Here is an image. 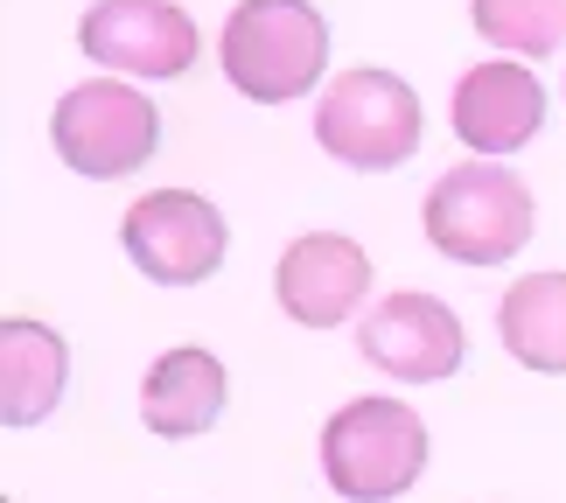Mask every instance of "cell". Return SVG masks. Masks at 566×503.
<instances>
[{
    "instance_id": "cell-6",
    "label": "cell",
    "mask_w": 566,
    "mask_h": 503,
    "mask_svg": "<svg viewBox=\"0 0 566 503\" xmlns=\"http://www.w3.org/2000/svg\"><path fill=\"white\" fill-rule=\"evenodd\" d=\"M119 245L155 287H196V280H210L224 266L231 231H224V210H217L210 196L155 189L119 217Z\"/></svg>"
},
{
    "instance_id": "cell-10",
    "label": "cell",
    "mask_w": 566,
    "mask_h": 503,
    "mask_svg": "<svg viewBox=\"0 0 566 503\" xmlns=\"http://www.w3.org/2000/svg\"><path fill=\"white\" fill-rule=\"evenodd\" d=\"M546 126V84L525 63H475L454 84V140L469 155H517Z\"/></svg>"
},
{
    "instance_id": "cell-12",
    "label": "cell",
    "mask_w": 566,
    "mask_h": 503,
    "mask_svg": "<svg viewBox=\"0 0 566 503\" xmlns=\"http://www.w3.org/2000/svg\"><path fill=\"white\" fill-rule=\"evenodd\" d=\"M71 378V349L50 322L35 315H8L0 322V420L8 427H35L50 420Z\"/></svg>"
},
{
    "instance_id": "cell-11",
    "label": "cell",
    "mask_w": 566,
    "mask_h": 503,
    "mask_svg": "<svg viewBox=\"0 0 566 503\" xmlns=\"http://www.w3.org/2000/svg\"><path fill=\"white\" fill-rule=\"evenodd\" d=\"M224 399H231L224 364H217L203 343H182V349H168V357L147 370L140 420H147V433H161V441H196V433L217 427Z\"/></svg>"
},
{
    "instance_id": "cell-9",
    "label": "cell",
    "mask_w": 566,
    "mask_h": 503,
    "mask_svg": "<svg viewBox=\"0 0 566 503\" xmlns=\"http://www.w3.org/2000/svg\"><path fill=\"white\" fill-rule=\"evenodd\" d=\"M273 294L301 329H336V322H350L364 308V294H371V252L343 231H308L280 252Z\"/></svg>"
},
{
    "instance_id": "cell-2",
    "label": "cell",
    "mask_w": 566,
    "mask_h": 503,
    "mask_svg": "<svg viewBox=\"0 0 566 503\" xmlns=\"http://www.w3.org/2000/svg\"><path fill=\"white\" fill-rule=\"evenodd\" d=\"M427 245L462 259V266H504V259L525 252L532 238V189L517 182L511 168H490L483 155L448 168L441 182L427 189Z\"/></svg>"
},
{
    "instance_id": "cell-7",
    "label": "cell",
    "mask_w": 566,
    "mask_h": 503,
    "mask_svg": "<svg viewBox=\"0 0 566 503\" xmlns=\"http://www.w3.org/2000/svg\"><path fill=\"white\" fill-rule=\"evenodd\" d=\"M77 50L119 77H182L203 42L176 0H98L77 21Z\"/></svg>"
},
{
    "instance_id": "cell-8",
    "label": "cell",
    "mask_w": 566,
    "mask_h": 503,
    "mask_svg": "<svg viewBox=\"0 0 566 503\" xmlns=\"http://www.w3.org/2000/svg\"><path fill=\"white\" fill-rule=\"evenodd\" d=\"M357 349L371 357L378 370H391V378L406 385H433V378H454L462 370V322H454V308L441 294H385L371 315H364L357 329Z\"/></svg>"
},
{
    "instance_id": "cell-4",
    "label": "cell",
    "mask_w": 566,
    "mask_h": 503,
    "mask_svg": "<svg viewBox=\"0 0 566 503\" xmlns=\"http://www.w3.org/2000/svg\"><path fill=\"white\" fill-rule=\"evenodd\" d=\"M315 140L329 147L343 168H399L420 155L427 140V113L420 92L391 71H343L315 105Z\"/></svg>"
},
{
    "instance_id": "cell-14",
    "label": "cell",
    "mask_w": 566,
    "mask_h": 503,
    "mask_svg": "<svg viewBox=\"0 0 566 503\" xmlns=\"http://www.w3.org/2000/svg\"><path fill=\"white\" fill-rule=\"evenodd\" d=\"M475 35L511 56H553L566 42V0H469Z\"/></svg>"
},
{
    "instance_id": "cell-5",
    "label": "cell",
    "mask_w": 566,
    "mask_h": 503,
    "mask_svg": "<svg viewBox=\"0 0 566 503\" xmlns=\"http://www.w3.org/2000/svg\"><path fill=\"white\" fill-rule=\"evenodd\" d=\"M50 140L56 155L71 161L77 175L92 182H119V175L147 168V155L161 147V113L140 84H113V77H92L77 92L56 98L50 113Z\"/></svg>"
},
{
    "instance_id": "cell-3",
    "label": "cell",
    "mask_w": 566,
    "mask_h": 503,
    "mask_svg": "<svg viewBox=\"0 0 566 503\" xmlns=\"http://www.w3.org/2000/svg\"><path fill=\"white\" fill-rule=\"evenodd\" d=\"M322 475L350 503H391L427 475V420L399 399H350L322 427Z\"/></svg>"
},
{
    "instance_id": "cell-13",
    "label": "cell",
    "mask_w": 566,
    "mask_h": 503,
    "mask_svg": "<svg viewBox=\"0 0 566 503\" xmlns=\"http://www.w3.org/2000/svg\"><path fill=\"white\" fill-rule=\"evenodd\" d=\"M496 336L525 370L566 378V273H525L496 308Z\"/></svg>"
},
{
    "instance_id": "cell-1",
    "label": "cell",
    "mask_w": 566,
    "mask_h": 503,
    "mask_svg": "<svg viewBox=\"0 0 566 503\" xmlns=\"http://www.w3.org/2000/svg\"><path fill=\"white\" fill-rule=\"evenodd\" d=\"M217 63L245 98L287 105L329 71V21L308 0H238L217 35Z\"/></svg>"
}]
</instances>
